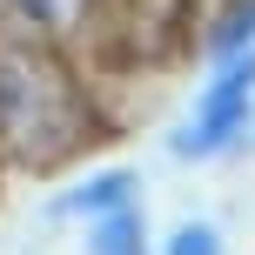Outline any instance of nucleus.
Wrapping results in <instances>:
<instances>
[{
  "label": "nucleus",
  "mask_w": 255,
  "mask_h": 255,
  "mask_svg": "<svg viewBox=\"0 0 255 255\" xmlns=\"http://www.w3.org/2000/svg\"><path fill=\"white\" fill-rule=\"evenodd\" d=\"M249 121H255V40L215 61L208 94L195 101V115L181 121L175 134H168V148H175L181 161H202V154L235 148V141L249 134Z\"/></svg>",
  "instance_id": "f03ea898"
},
{
  "label": "nucleus",
  "mask_w": 255,
  "mask_h": 255,
  "mask_svg": "<svg viewBox=\"0 0 255 255\" xmlns=\"http://www.w3.org/2000/svg\"><path fill=\"white\" fill-rule=\"evenodd\" d=\"M0 134L27 161L74 148V94H67L61 67H47L40 54L0 47Z\"/></svg>",
  "instance_id": "f257e3e1"
},
{
  "label": "nucleus",
  "mask_w": 255,
  "mask_h": 255,
  "mask_svg": "<svg viewBox=\"0 0 255 255\" xmlns=\"http://www.w3.org/2000/svg\"><path fill=\"white\" fill-rule=\"evenodd\" d=\"M88 255H148V235H141V215H134V202L88 215Z\"/></svg>",
  "instance_id": "20e7f679"
},
{
  "label": "nucleus",
  "mask_w": 255,
  "mask_h": 255,
  "mask_svg": "<svg viewBox=\"0 0 255 255\" xmlns=\"http://www.w3.org/2000/svg\"><path fill=\"white\" fill-rule=\"evenodd\" d=\"M168 255H222V235L208 229V222H181V229L168 235Z\"/></svg>",
  "instance_id": "423d86ee"
},
{
  "label": "nucleus",
  "mask_w": 255,
  "mask_h": 255,
  "mask_svg": "<svg viewBox=\"0 0 255 255\" xmlns=\"http://www.w3.org/2000/svg\"><path fill=\"white\" fill-rule=\"evenodd\" d=\"M13 7L27 20H40V27H74L81 20V0H13Z\"/></svg>",
  "instance_id": "0eeeda50"
},
{
  "label": "nucleus",
  "mask_w": 255,
  "mask_h": 255,
  "mask_svg": "<svg viewBox=\"0 0 255 255\" xmlns=\"http://www.w3.org/2000/svg\"><path fill=\"white\" fill-rule=\"evenodd\" d=\"M249 40H255V0H242V7L215 27V61H222V54H235V47H249Z\"/></svg>",
  "instance_id": "39448f33"
},
{
  "label": "nucleus",
  "mask_w": 255,
  "mask_h": 255,
  "mask_svg": "<svg viewBox=\"0 0 255 255\" xmlns=\"http://www.w3.org/2000/svg\"><path fill=\"white\" fill-rule=\"evenodd\" d=\"M121 202H134V175L108 168V175H88L74 188H61L54 195V215H101V208H121Z\"/></svg>",
  "instance_id": "7ed1b4c3"
}]
</instances>
